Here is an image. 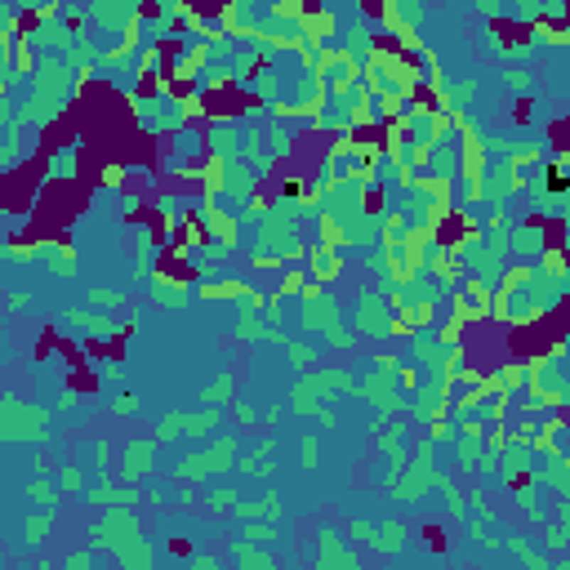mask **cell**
<instances>
[{"label": "cell", "mask_w": 570, "mask_h": 570, "mask_svg": "<svg viewBox=\"0 0 570 570\" xmlns=\"http://www.w3.org/2000/svg\"><path fill=\"white\" fill-rule=\"evenodd\" d=\"M129 534H139V522H134V512H121V508H112L103 522H94V530H90V544L94 548H116V544H125Z\"/></svg>", "instance_id": "cell-1"}, {"label": "cell", "mask_w": 570, "mask_h": 570, "mask_svg": "<svg viewBox=\"0 0 570 570\" xmlns=\"http://www.w3.org/2000/svg\"><path fill=\"white\" fill-rule=\"evenodd\" d=\"M5 414H9V424H5V441H36V437H41V428H31V424H45V414H41V410H23V406H18V397H9V401H5Z\"/></svg>", "instance_id": "cell-2"}, {"label": "cell", "mask_w": 570, "mask_h": 570, "mask_svg": "<svg viewBox=\"0 0 570 570\" xmlns=\"http://www.w3.org/2000/svg\"><path fill=\"white\" fill-rule=\"evenodd\" d=\"M152 455H156V446L152 441H129L125 446V477L129 481H139V477H147V473H152Z\"/></svg>", "instance_id": "cell-3"}, {"label": "cell", "mask_w": 570, "mask_h": 570, "mask_svg": "<svg viewBox=\"0 0 570 570\" xmlns=\"http://www.w3.org/2000/svg\"><path fill=\"white\" fill-rule=\"evenodd\" d=\"M116 561L121 566H152V548L143 544V534H129L125 544H116Z\"/></svg>", "instance_id": "cell-4"}, {"label": "cell", "mask_w": 570, "mask_h": 570, "mask_svg": "<svg viewBox=\"0 0 570 570\" xmlns=\"http://www.w3.org/2000/svg\"><path fill=\"white\" fill-rule=\"evenodd\" d=\"M339 267L343 263H339V254H334L330 245H316L312 249V272H316V281H321V285H330L334 276H339Z\"/></svg>", "instance_id": "cell-5"}, {"label": "cell", "mask_w": 570, "mask_h": 570, "mask_svg": "<svg viewBox=\"0 0 570 570\" xmlns=\"http://www.w3.org/2000/svg\"><path fill=\"white\" fill-rule=\"evenodd\" d=\"M321 566H357V552H343L334 530H321Z\"/></svg>", "instance_id": "cell-6"}, {"label": "cell", "mask_w": 570, "mask_h": 570, "mask_svg": "<svg viewBox=\"0 0 570 570\" xmlns=\"http://www.w3.org/2000/svg\"><path fill=\"white\" fill-rule=\"evenodd\" d=\"M90 504H98V508H129V504H134V490H116V485H94V490H90Z\"/></svg>", "instance_id": "cell-7"}, {"label": "cell", "mask_w": 570, "mask_h": 570, "mask_svg": "<svg viewBox=\"0 0 570 570\" xmlns=\"http://www.w3.org/2000/svg\"><path fill=\"white\" fill-rule=\"evenodd\" d=\"M375 548H379V552H401V548H406V526H401V522H388L383 530H375Z\"/></svg>", "instance_id": "cell-8"}, {"label": "cell", "mask_w": 570, "mask_h": 570, "mask_svg": "<svg viewBox=\"0 0 570 570\" xmlns=\"http://www.w3.org/2000/svg\"><path fill=\"white\" fill-rule=\"evenodd\" d=\"M512 245L522 249V254H539V249H544V232H539V227H522Z\"/></svg>", "instance_id": "cell-9"}, {"label": "cell", "mask_w": 570, "mask_h": 570, "mask_svg": "<svg viewBox=\"0 0 570 570\" xmlns=\"http://www.w3.org/2000/svg\"><path fill=\"white\" fill-rule=\"evenodd\" d=\"M67 174H76V152L72 147H63V152L54 156V165H49V178H67Z\"/></svg>", "instance_id": "cell-10"}, {"label": "cell", "mask_w": 570, "mask_h": 570, "mask_svg": "<svg viewBox=\"0 0 570 570\" xmlns=\"http://www.w3.org/2000/svg\"><path fill=\"white\" fill-rule=\"evenodd\" d=\"M152 299H156V303H165V308H178V303H183V290H174L170 281H161V276H156V285H152Z\"/></svg>", "instance_id": "cell-11"}, {"label": "cell", "mask_w": 570, "mask_h": 570, "mask_svg": "<svg viewBox=\"0 0 570 570\" xmlns=\"http://www.w3.org/2000/svg\"><path fill=\"white\" fill-rule=\"evenodd\" d=\"M308 31H312V41H330L334 18H330V14H321V18H316V14H308Z\"/></svg>", "instance_id": "cell-12"}, {"label": "cell", "mask_w": 570, "mask_h": 570, "mask_svg": "<svg viewBox=\"0 0 570 570\" xmlns=\"http://www.w3.org/2000/svg\"><path fill=\"white\" fill-rule=\"evenodd\" d=\"M227 397H232V375H219V379L205 388V401L214 406V401H227Z\"/></svg>", "instance_id": "cell-13"}, {"label": "cell", "mask_w": 570, "mask_h": 570, "mask_svg": "<svg viewBox=\"0 0 570 570\" xmlns=\"http://www.w3.org/2000/svg\"><path fill=\"white\" fill-rule=\"evenodd\" d=\"M237 561H241V566H272V557H267V552H254L249 544H237Z\"/></svg>", "instance_id": "cell-14"}, {"label": "cell", "mask_w": 570, "mask_h": 570, "mask_svg": "<svg viewBox=\"0 0 570 570\" xmlns=\"http://www.w3.org/2000/svg\"><path fill=\"white\" fill-rule=\"evenodd\" d=\"M49 526H54V517H49V512H45V517H31V522H27V539H31V544H41Z\"/></svg>", "instance_id": "cell-15"}, {"label": "cell", "mask_w": 570, "mask_h": 570, "mask_svg": "<svg viewBox=\"0 0 570 570\" xmlns=\"http://www.w3.org/2000/svg\"><path fill=\"white\" fill-rule=\"evenodd\" d=\"M27 495L36 499V504H54V485H49V481H31V485H27Z\"/></svg>", "instance_id": "cell-16"}, {"label": "cell", "mask_w": 570, "mask_h": 570, "mask_svg": "<svg viewBox=\"0 0 570 570\" xmlns=\"http://www.w3.org/2000/svg\"><path fill=\"white\" fill-rule=\"evenodd\" d=\"M58 490H80V468H63V473H58Z\"/></svg>", "instance_id": "cell-17"}, {"label": "cell", "mask_w": 570, "mask_h": 570, "mask_svg": "<svg viewBox=\"0 0 570 570\" xmlns=\"http://www.w3.org/2000/svg\"><path fill=\"white\" fill-rule=\"evenodd\" d=\"M348 534H352L357 544H375V526H370V522H352V530H348Z\"/></svg>", "instance_id": "cell-18"}, {"label": "cell", "mask_w": 570, "mask_h": 570, "mask_svg": "<svg viewBox=\"0 0 570 570\" xmlns=\"http://www.w3.org/2000/svg\"><path fill=\"white\" fill-rule=\"evenodd\" d=\"M245 539H259V544H272L276 530L272 526H245Z\"/></svg>", "instance_id": "cell-19"}, {"label": "cell", "mask_w": 570, "mask_h": 570, "mask_svg": "<svg viewBox=\"0 0 570 570\" xmlns=\"http://www.w3.org/2000/svg\"><path fill=\"white\" fill-rule=\"evenodd\" d=\"M232 499H237L232 490H214V495H210V508H214V512H223V508H237Z\"/></svg>", "instance_id": "cell-20"}, {"label": "cell", "mask_w": 570, "mask_h": 570, "mask_svg": "<svg viewBox=\"0 0 570 570\" xmlns=\"http://www.w3.org/2000/svg\"><path fill=\"white\" fill-rule=\"evenodd\" d=\"M290 361H294V365H312V348H303V343L290 348Z\"/></svg>", "instance_id": "cell-21"}, {"label": "cell", "mask_w": 570, "mask_h": 570, "mask_svg": "<svg viewBox=\"0 0 570 570\" xmlns=\"http://www.w3.org/2000/svg\"><path fill=\"white\" fill-rule=\"evenodd\" d=\"M561 522H566V534H570V504H561Z\"/></svg>", "instance_id": "cell-22"}]
</instances>
